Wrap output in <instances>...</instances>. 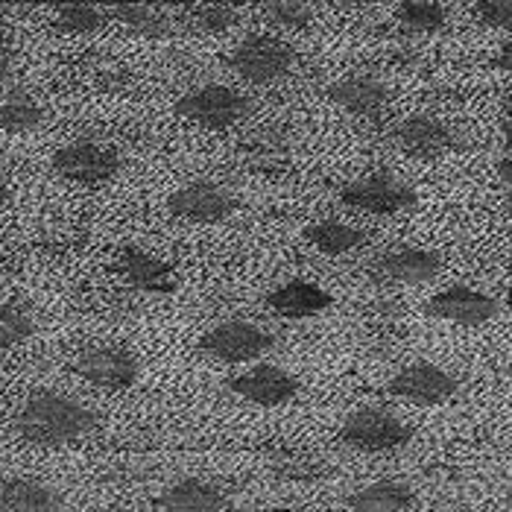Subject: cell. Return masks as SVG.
<instances>
[{
  "mask_svg": "<svg viewBox=\"0 0 512 512\" xmlns=\"http://www.w3.org/2000/svg\"><path fill=\"white\" fill-rule=\"evenodd\" d=\"M12 428L27 445L65 448L94 434L100 428V416L71 395L41 390L21 404Z\"/></svg>",
  "mask_w": 512,
  "mask_h": 512,
  "instance_id": "6da1fadb",
  "label": "cell"
},
{
  "mask_svg": "<svg viewBox=\"0 0 512 512\" xmlns=\"http://www.w3.org/2000/svg\"><path fill=\"white\" fill-rule=\"evenodd\" d=\"M173 109L179 118L191 120L202 129L223 132L252 115V100H249V94L237 91L232 85L208 82V85H197V88L185 91Z\"/></svg>",
  "mask_w": 512,
  "mask_h": 512,
  "instance_id": "7a4b0ae2",
  "label": "cell"
},
{
  "mask_svg": "<svg viewBox=\"0 0 512 512\" xmlns=\"http://www.w3.org/2000/svg\"><path fill=\"white\" fill-rule=\"evenodd\" d=\"M337 199L352 211H366V214H378V217L404 214V211L419 205L416 188L390 170L369 173V176H360L355 182H346Z\"/></svg>",
  "mask_w": 512,
  "mask_h": 512,
  "instance_id": "3957f363",
  "label": "cell"
},
{
  "mask_svg": "<svg viewBox=\"0 0 512 512\" xmlns=\"http://www.w3.org/2000/svg\"><path fill=\"white\" fill-rule=\"evenodd\" d=\"M273 346H276L273 331H267L264 325H255L249 319H226L199 337L202 355L220 360V363H229V366L261 360L273 352Z\"/></svg>",
  "mask_w": 512,
  "mask_h": 512,
  "instance_id": "277c9868",
  "label": "cell"
},
{
  "mask_svg": "<svg viewBox=\"0 0 512 512\" xmlns=\"http://www.w3.org/2000/svg\"><path fill=\"white\" fill-rule=\"evenodd\" d=\"M410 439H413V428L401 416L381 407H360L349 413L340 425V442L363 454L398 451L410 445Z\"/></svg>",
  "mask_w": 512,
  "mask_h": 512,
  "instance_id": "5b68a950",
  "label": "cell"
},
{
  "mask_svg": "<svg viewBox=\"0 0 512 512\" xmlns=\"http://www.w3.org/2000/svg\"><path fill=\"white\" fill-rule=\"evenodd\" d=\"M229 65L237 77L252 82V85H270L293 71L296 50L278 36L252 33L243 41H237V47L229 56Z\"/></svg>",
  "mask_w": 512,
  "mask_h": 512,
  "instance_id": "8992f818",
  "label": "cell"
},
{
  "mask_svg": "<svg viewBox=\"0 0 512 512\" xmlns=\"http://www.w3.org/2000/svg\"><path fill=\"white\" fill-rule=\"evenodd\" d=\"M50 167L65 182H77L85 188H103L118 179L123 170V158L118 150L97 144V141H71L53 153Z\"/></svg>",
  "mask_w": 512,
  "mask_h": 512,
  "instance_id": "52a82bcc",
  "label": "cell"
},
{
  "mask_svg": "<svg viewBox=\"0 0 512 512\" xmlns=\"http://www.w3.org/2000/svg\"><path fill=\"white\" fill-rule=\"evenodd\" d=\"M237 197L220 182L211 179H194L179 185L170 197H167V211L179 220L197 223V226H217L226 223L229 217H235Z\"/></svg>",
  "mask_w": 512,
  "mask_h": 512,
  "instance_id": "ba28073f",
  "label": "cell"
},
{
  "mask_svg": "<svg viewBox=\"0 0 512 512\" xmlns=\"http://www.w3.org/2000/svg\"><path fill=\"white\" fill-rule=\"evenodd\" d=\"M71 369L88 384L115 393L132 390L141 378L138 357L123 346H88L71 360Z\"/></svg>",
  "mask_w": 512,
  "mask_h": 512,
  "instance_id": "9c48e42d",
  "label": "cell"
},
{
  "mask_svg": "<svg viewBox=\"0 0 512 512\" xmlns=\"http://www.w3.org/2000/svg\"><path fill=\"white\" fill-rule=\"evenodd\" d=\"M395 147L410 158L422 161H436V158L451 156L463 150V138L457 129L442 123L434 115H410L404 118L393 132Z\"/></svg>",
  "mask_w": 512,
  "mask_h": 512,
  "instance_id": "30bf717a",
  "label": "cell"
},
{
  "mask_svg": "<svg viewBox=\"0 0 512 512\" xmlns=\"http://www.w3.org/2000/svg\"><path fill=\"white\" fill-rule=\"evenodd\" d=\"M387 393L410 404H445L454 395L460 393V381L457 375H451L448 369L436 366V363H410L404 369H398L393 378L387 381Z\"/></svg>",
  "mask_w": 512,
  "mask_h": 512,
  "instance_id": "8fae6325",
  "label": "cell"
},
{
  "mask_svg": "<svg viewBox=\"0 0 512 512\" xmlns=\"http://www.w3.org/2000/svg\"><path fill=\"white\" fill-rule=\"evenodd\" d=\"M425 314L439 322H454L463 328H480L486 322H492L495 316L501 314V302L483 290H474L466 284H454L439 290L436 296L428 299Z\"/></svg>",
  "mask_w": 512,
  "mask_h": 512,
  "instance_id": "7c38bea8",
  "label": "cell"
},
{
  "mask_svg": "<svg viewBox=\"0 0 512 512\" xmlns=\"http://www.w3.org/2000/svg\"><path fill=\"white\" fill-rule=\"evenodd\" d=\"M226 390L255 407H281L299 395V378L290 375L276 363H258L255 369H246L226 381Z\"/></svg>",
  "mask_w": 512,
  "mask_h": 512,
  "instance_id": "4fadbf2b",
  "label": "cell"
},
{
  "mask_svg": "<svg viewBox=\"0 0 512 512\" xmlns=\"http://www.w3.org/2000/svg\"><path fill=\"white\" fill-rule=\"evenodd\" d=\"M445 261L434 249L425 246H393L390 252L378 255L369 267L372 278L378 281H390V284H407V287H419L428 284L442 273Z\"/></svg>",
  "mask_w": 512,
  "mask_h": 512,
  "instance_id": "5bb4252c",
  "label": "cell"
},
{
  "mask_svg": "<svg viewBox=\"0 0 512 512\" xmlns=\"http://www.w3.org/2000/svg\"><path fill=\"white\" fill-rule=\"evenodd\" d=\"M115 267H118L120 276L126 278V284L144 296H170L179 290L176 270L141 246H123Z\"/></svg>",
  "mask_w": 512,
  "mask_h": 512,
  "instance_id": "9a60e30c",
  "label": "cell"
},
{
  "mask_svg": "<svg viewBox=\"0 0 512 512\" xmlns=\"http://www.w3.org/2000/svg\"><path fill=\"white\" fill-rule=\"evenodd\" d=\"M156 507L164 512H223L229 507V492L214 480L185 477L158 495Z\"/></svg>",
  "mask_w": 512,
  "mask_h": 512,
  "instance_id": "2e32d148",
  "label": "cell"
},
{
  "mask_svg": "<svg viewBox=\"0 0 512 512\" xmlns=\"http://www.w3.org/2000/svg\"><path fill=\"white\" fill-rule=\"evenodd\" d=\"M390 97V88L375 77H343L337 82L328 85V100L334 106H340L343 112L349 115H360V118H369V115H378L384 109Z\"/></svg>",
  "mask_w": 512,
  "mask_h": 512,
  "instance_id": "e0dca14e",
  "label": "cell"
},
{
  "mask_svg": "<svg viewBox=\"0 0 512 512\" xmlns=\"http://www.w3.org/2000/svg\"><path fill=\"white\" fill-rule=\"evenodd\" d=\"M62 495L36 477L0 480V512H59Z\"/></svg>",
  "mask_w": 512,
  "mask_h": 512,
  "instance_id": "ac0fdd59",
  "label": "cell"
},
{
  "mask_svg": "<svg viewBox=\"0 0 512 512\" xmlns=\"http://www.w3.org/2000/svg\"><path fill=\"white\" fill-rule=\"evenodd\" d=\"M331 293H325L314 281L305 278H293L287 284H281L278 290L270 293V308L284 319H308V316L322 314L331 308Z\"/></svg>",
  "mask_w": 512,
  "mask_h": 512,
  "instance_id": "d6986e66",
  "label": "cell"
},
{
  "mask_svg": "<svg viewBox=\"0 0 512 512\" xmlns=\"http://www.w3.org/2000/svg\"><path fill=\"white\" fill-rule=\"evenodd\" d=\"M416 504V489L404 480H375L346 498L352 512H407Z\"/></svg>",
  "mask_w": 512,
  "mask_h": 512,
  "instance_id": "ffe728a7",
  "label": "cell"
},
{
  "mask_svg": "<svg viewBox=\"0 0 512 512\" xmlns=\"http://www.w3.org/2000/svg\"><path fill=\"white\" fill-rule=\"evenodd\" d=\"M106 9H109V21H118L144 39H167L176 30L170 12L158 9L153 3H112Z\"/></svg>",
  "mask_w": 512,
  "mask_h": 512,
  "instance_id": "44dd1931",
  "label": "cell"
},
{
  "mask_svg": "<svg viewBox=\"0 0 512 512\" xmlns=\"http://www.w3.org/2000/svg\"><path fill=\"white\" fill-rule=\"evenodd\" d=\"M44 120V109L27 88H0V132L24 135Z\"/></svg>",
  "mask_w": 512,
  "mask_h": 512,
  "instance_id": "7402d4cb",
  "label": "cell"
},
{
  "mask_svg": "<svg viewBox=\"0 0 512 512\" xmlns=\"http://www.w3.org/2000/svg\"><path fill=\"white\" fill-rule=\"evenodd\" d=\"M305 240L314 246L322 255H346L355 252L360 246L369 243V232L360 226H349V223H337V220H319L314 226L305 229Z\"/></svg>",
  "mask_w": 512,
  "mask_h": 512,
  "instance_id": "603a6c76",
  "label": "cell"
},
{
  "mask_svg": "<svg viewBox=\"0 0 512 512\" xmlns=\"http://www.w3.org/2000/svg\"><path fill=\"white\" fill-rule=\"evenodd\" d=\"M109 24L103 3H62L53 9V27L65 36H94Z\"/></svg>",
  "mask_w": 512,
  "mask_h": 512,
  "instance_id": "cb8c5ba5",
  "label": "cell"
},
{
  "mask_svg": "<svg viewBox=\"0 0 512 512\" xmlns=\"http://www.w3.org/2000/svg\"><path fill=\"white\" fill-rule=\"evenodd\" d=\"M395 18L407 33L434 36L448 24V6L436 0H407L395 6Z\"/></svg>",
  "mask_w": 512,
  "mask_h": 512,
  "instance_id": "d4e9b609",
  "label": "cell"
},
{
  "mask_svg": "<svg viewBox=\"0 0 512 512\" xmlns=\"http://www.w3.org/2000/svg\"><path fill=\"white\" fill-rule=\"evenodd\" d=\"M36 334V319L27 308L3 302L0 305V349H15Z\"/></svg>",
  "mask_w": 512,
  "mask_h": 512,
  "instance_id": "484cf974",
  "label": "cell"
},
{
  "mask_svg": "<svg viewBox=\"0 0 512 512\" xmlns=\"http://www.w3.org/2000/svg\"><path fill=\"white\" fill-rule=\"evenodd\" d=\"M185 12H188L191 24L202 33H226L240 21V12L232 3H197Z\"/></svg>",
  "mask_w": 512,
  "mask_h": 512,
  "instance_id": "4316f807",
  "label": "cell"
},
{
  "mask_svg": "<svg viewBox=\"0 0 512 512\" xmlns=\"http://www.w3.org/2000/svg\"><path fill=\"white\" fill-rule=\"evenodd\" d=\"M264 18L284 30H305L314 21V6L302 0H273L261 6Z\"/></svg>",
  "mask_w": 512,
  "mask_h": 512,
  "instance_id": "83f0119b",
  "label": "cell"
},
{
  "mask_svg": "<svg viewBox=\"0 0 512 512\" xmlns=\"http://www.w3.org/2000/svg\"><path fill=\"white\" fill-rule=\"evenodd\" d=\"M477 21L489 30H512V0H477L472 6Z\"/></svg>",
  "mask_w": 512,
  "mask_h": 512,
  "instance_id": "f1b7e54d",
  "label": "cell"
},
{
  "mask_svg": "<svg viewBox=\"0 0 512 512\" xmlns=\"http://www.w3.org/2000/svg\"><path fill=\"white\" fill-rule=\"evenodd\" d=\"M498 179H501L504 191L510 194V188H512V158H510V153H507V156L498 161Z\"/></svg>",
  "mask_w": 512,
  "mask_h": 512,
  "instance_id": "f546056e",
  "label": "cell"
},
{
  "mask_svg": "<svg viewBox=\"0 0 512 512\" xmlns=\"http://www.w3.org/2000/svg\"><path fill=\"white\" fill-rule=\"evenodd\" d=\"M495 65H498L501 71H510L512 68V44L510 41H504V44H501V50H498V56H495Z\"/></svg>",
  "mask_w": 512,
  "mask_h": 512,
  "instance_id": "4dcf8cb0",
  "label": "cell"
},
{
  "mask_svg": "<svg viewBox=\"0 0 512 512\" xmlns=\"http://www.w3.org/2000/svg\"><path fill=\"white\" fill-rule=\"evenodd\" d=\"M9 77H12V56L6 50H0V88L9 82Z\"/></svg>",
  "mask_w": 512,
  "mask_h": 512,
  "instance_id": "1f68e13d",
  "label": "cell"
},
{
  "mask_svg": "<svg viewBox=\"0 0 512 512\" xmlns=\"http://www.w3.org/2000/svg\"><path fill=\"white\" fill-rule=\"evenodd\" d=\"M9 199V182H6V176H3V170H0V205Z\"/></svg>",
  "mask_w": 512,
  "mask_h": 512,
  "instance_id": "d6a6232c",
  "label": "cell"
},
{
  "mask_svg": "<svg viewBox=\"0 0 512 512\" xmlns=\"http://www.w3.org/2000/svg\"><path fill=\"white\" fill-rule=\"evenodd\" d=\"M88 512H123V510H115V507H100V510H88Z\"/></svg>",
  "mask_w": 512,
  "mask_h": 512,
  "instance_id": "836d02e7",
  "label": "cell"
},
{
  "mask_svg": "<svg viewBox=\"0 0 512 512\" xmlns=\"http://www.w3.org/2000/svg\"><path fill=\"white\" fill-rule=\"evenodd\" d=\"M270 512H299V510H284V507H278V510H270Z\"/></svg>",
  "mask_w": 512,
  "mask_h": 512,
  "instance_id": "e575fe53",
  "label": "cell"
}]
</instances>
